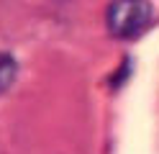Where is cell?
I'll use <instances>...</instances> for the list:
<instances>
[{
  "label": "cell",
  "instance_id": "2",
  "mask_svg": "<svg viewBox=\"0 0 159 154\" xmlns=\"http://www.w3.org/2000/svg\"><path fill=\"white\" fill-rule=\"evenodd\" d=\"M13 77H16V62L8 54H0V92L8 90V85L13 82Z\"/></svg>",
  "mask_w": 159,
  "mask_h": 154
},
{
  "label": "cell",
  "instance_id": "1",
  "mask_svg": "<svg viewBox=\"0 0 159 154\" xmlns=\"http://www.w3.org/2000/svg\"><path fill=\"white\" fill-rule=\"evenodd\" d=\"M154 10L149 0H113L108 5V28L116 39H134L152 26Z\"/></svg>",
  "mask_w": 159,
  "mask_h": 154
}]
</instances>
